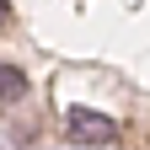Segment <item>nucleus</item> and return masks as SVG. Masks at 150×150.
Instances as JSON below:
<instances>
[{
    "mask_svg": "<svg viewBox=\"0 0 150 150\" xmlns=\"http://www.w3.org/2000/svg\"><path fill=\"white\" fill-rule=\"evenodd\" d=\"M6 22H11V6H6V0H0V27H6Z\"/></svg>",
    "mask_w": 150,
    "mask_h": 150,
    "instance_id": "7ed1b4c3",
    "label": "nucleus"
},
{
    "mask_svg": "<svg viewBox=\"0 0 150 150\" xmlns=\"http://www.w3.org/2000/svg\"><path fill=\"white\" fill-rule=\"evenodd\" d=\"M64 129H70L75 139H86V145H107V139H118V123H112L107 112H91V107H70Z\"/></svg>",
    "mask_w": 150,
    "mask_h": 150,
    "instance_id": "f257e3e1",
    "label": "nucleus"
},
{
    "mask_svg": "<svg viewBox=\"0 0 150 150\" xmlns=\"http://www.w3.org/2000/svg\"><path fill=\"white\" fill-rule=\"evenodd\" d=\"M22 97H27V75L16 64H0V107H16Z\"/></svg>",
    "mask_w": 150,
    "mask_h": 150,
    "instance_id": "f03ea898",
    "label": "nucleus"
}]
</instances>
